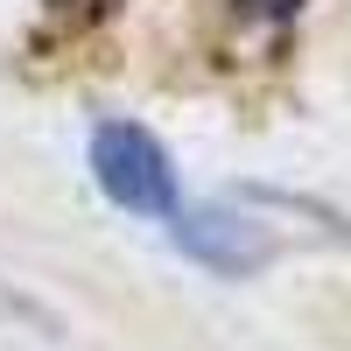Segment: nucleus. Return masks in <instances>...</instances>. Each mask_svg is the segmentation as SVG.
Returning <instances> with one entry per match:
<instances>
[{
  "mask_svg": "<svg viewBox=\"0 0 351 351\" xmlns=\"http://www.w3.org/2000/svg\"><path fill=\"white\" fill-rule=\"evenodd\" d=\"M92 183L134 218H176L169 148L148 127H134V120H99L92 127Z\"/></svg>",
  "mask_w": 351,
  "mask_h": 351,
  "instance_id": "1",
  "label": "nucleus"
},
{
  "mask_svg": "<svg viewBox=\"0 0 351 351\" xmlns=\"http://www.w3.org/2000/svg\"><path fill=\"white\" fill-rule=\"evenodd\" d=\"M176 246L211 274H253L274 253V232L239 204H204V211H176Z\"/></svg>",
  "mask_w": 351,
  "mask_h": 351,
  "instance_id": "2",
  "label": "nucleus"
},
{
  "mask_svg": "<svg viewBox=\"0 0 351 351\" xmlns=\"http://www.w3.org/2000/svg\"><path fill=\"white\" fill-rule=\"evenodd\" d=\"M120 0H49V14H64V21H106Z\"/></svg>",
  "mask_w": 351,
  "mask_h": 351,
  "instance_id": "3",
  "label": "nucleus"
},
{
  "mask_svg": "<svg viewBox=\"0 0 351 351\" xmlns=\"http://www.w3.org/2000/svg\"><path fill=\"white\" fill-rule=\"evenodd\" d=\"M239 8H246L253 21H295V14H302V0H239Z\"/></svg>",
  "mask_w": 351,
  "mask_h": 351,
  "instance_id": "4",
  "label": "nucleus"
}]
</instances>
